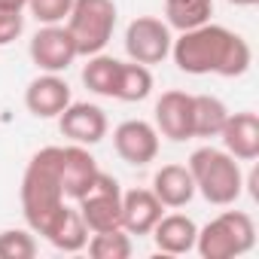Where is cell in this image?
Here are the masks:
<instances>
[{"label": "cell", "mask_w": 259, "mask_h": 259, "mask_svg": "<svg viewBox=\"0 0 259 259\" xmlns=\"http://www.w3.org/2000/svg\"><path fill=\"white\" fill-rule=\"evenodd\" d=\"M171 55L183 73H192V76L217 73L226 79L244 76L253 61V52L241 34H232L229 28L210 25V22L192 31H180V37L171 43Z\"/></svg>", "instance_id": "1"}, {"label": "cell", "mask_w": 259, "mask_h": 259, "mask_svg": "<svg viewBox=\"0 0 259 259\" xmlns=\"http://www.w3.org/2000/svg\"><path fill=\"white\" fill-rule=\"evenodd\" d=\"M64 189H61V147L40 150L22 177V210L31 232L46 235L49 226L64 210Z\"/></svg>", "instance_id": "2"}, {"label": "cell", "mask_w": 259, "mask_h": 259, "mask_svg": "<svg viewBox=\"0 0 259 259\" xmlns=\"http://www.w3.org/2000/svg\"><path fill=\"white\" fill-rule=\"evenodd\" d=\"M189 174L195 183V192H201V198L207 204L226 207L235 204L244 192V174L235 156H229L226 150H213V147H201L189 156Z\"/></svg>", "instance_id": "3"}, {"label": "cell", "mask_w": 259, "mask_h": 259, "mask_svg": "<svg viewBox=\"0 0 259 259\" xmlns=\"http://www.w3.org/2000/svg\"><path fill=\"white\" fill-rule=\"evenodd\" d=\"M253 244H256V226H253L250 213H244V210L220 213L195 238V247L204 259H235V256L250 253Z\"/></svg>", "instance_id": "4"}, {"label": "cell", "mask_w": 259, "mask_h": 259, "mask_svg": "<svg viewBox=\"0 0 259 259\" xmlns=\"http://www.w3.org/2000/svg\"><path fill=\"white\" fill-rule=\"evenodd\" d=\"M116 28V4L113 0H73L67 31L73 37L76 55H98L113 40Z\"/></svg>", "instance_id": "5"}, {"label": "cell", "mask_w": 259, "mask_h": 259, "mask_svg": "<svg viewBox=\"0 0 259 259\" xmlns=\"http://www.w3.org/2000/svg\"><path fill=\"white\" fill-rule=\"evenodd\" d=\"M79 217L89 232H113L122 229V189L116 177L98 171L89 192L79 198Z\"/></svg>", "instance_id": "6"}, {"label": "cell", "mask_w": 259, "mask_h": 259, "mask_svg": "<svg viewBox=\"0 0 259 259\" xmlns=\"http://www.w3.org/2000/svg\"><path fill=\"white\" fill-rule=\"evenodd\" d=\"M171 28L162 19L138 16L125 31V52L138 64H162L171 55Z\"/></svg>", "instance_id": "7"}, {"label": "cell", "mask_w": 259, "mask_h": 259, "mask_svg": "<svg viewBox=\"0 0 259 259\" xmlns=\"http://www.w3.org/2000/svg\"><path fill=\"white\" fill-rule=\"evenodd\" d=\"M76 55V46H73V37L67 28L61 25H43L34 37H31V61L46 70V73H61L73 64Z\"/></svg>", "instance_id": "8"}, {"label": "cell", "mask_w": 259, "mask_h": 259, "mask_svg": "<svg viewBox=\"0 0 259 259\" xmlns=\"http://www.w3.org/2000/svg\"><path fill=\"white\" fill-rule=\"evenodd\" d=\"M113 147L116 156L128 165H150L159 156V132L144 122V119H128L122 125H116L113 132Z\"/></svg>", "instance_id": "9"}, {"label": "cell", "mask_w": 259, "mask_h": 259, "mask_svg": "<svg viewBox=\"0 0 259 259\" xmlns=\"http://www.w3.org/2000/svg\"><path fill=\"white\" fill-rule=\"evenodd\" d=\"M58 128L73 144L92 147L107 138V116L98 104H67L58 113Z\"/></svg>", "instance_id": "10"}, {"label": "cell", "mask_w": 259, "mask_h": 259, "mask_svg": "<svg viewBox=\"0 0 259 259\" xmlns=\"http://www.w3.org/2000/svg\"><path fill=\"white\" fill-rule=\"evenodd\" d=\"M156 132L174 144L192 138V95L171 89L156 101Z\"/></svg>", "instance_id": "11"}, {"label": "cell", "mask_w": 259, "mask_h": 259, "mask_svg": "<svg viewBox=\"0 0 259 259\" xmlns=\"http://www.w3.org/2000/svg\"><path fill=\"white\" fill-rule=\"evenodd\" d=\"M220 138L229 156H235L238 162H253L259 156V116L250 110L229 113Z\"/></svg>", "instance_id": "12"}, {"label": "cell", "mask_w": 259, "mask_h": 259, "mask_svg": "<svg viewBox=\"0 0 259 259\" xmlns=\"http://www.w3.org/2000/svg\"><path fill=\"white\" fill-rule=\"evenodd\" d=\"M95 174H98V162L82 144L61 147V189H64V198L79 201L89 192Z\"/></svg>", "instance_id": "13"}, {"label": "cell", "mask_w": 259, "mask_h": 259, "mask_svg": "<svg viewBox=\"0 0 259 259\" xmlns=\"http://www.w3.org/2000/svg\"><path fill=\"white\" fill-rule=\"evenodd\" d=\"M165 204L156 198L153 189H128L122 192V229L128 235H150L153 226L162 220Z\"/></svg>", "instance_id": "14"}, {"label": "cell", "mask_w": 259, "mask_h": 259, "mask_svg": "<svg viewBox=\"0 0 259 259\" xmlns=\"http://www.w3.org/2000/svg\"><path fill=\"white\" fill-rule=\"evenodd\" d=\"M70 104V85L58 76V73H43L37 76L28 92H25V107L37 116V119H52L58 116L64 107Z\"/></svg>", "instance_id": "15"}, {"label": "cell", "mask_w": 259, "mask_h": 259, "mask_svg": "<svg viewBox=\"0 0 259 259\" xmlns=\"http://www.w3.org/2000/svg\"><path fill=\"white\" fill-rule=\"evenodd\" d=\"M150 235H153V241H156V247H159L162 253L180 256V253H189V250L195 247L198 226H195L189 217H183V213H171V217L162 213V220L153 226Z\"/></svg>", "instance_id": "16"}, {"label": "cell", "mask_w": 259, "mask_h": 259, "mask_svg": "<svg viewBox=\"0 0 259 259\" xmlns=\"http://www.w3.org/2000/svg\"><path fill=\"white\" fill-rule=\"evenodd\" d=\"M153 192L165 207H186L195 195V183L189 168L183 165H162L153 177Z\"/></svg>", "instance_id": "17"}, {"label": "cell", "mask_w": 259, "mask_h": 259, "mask_svg": "<svg viewBox=\"0 0 259 259\" xmlns=\"http://www.w3.org/2000/svg\"><path fill=\"white\" fill-rule=\"evenodd\" d=\"M43 238H46L55 250L76 253V250H82V247H85V241H89V226L82 223L79 210L64 207V210H61V217L49 226V232H46Z\"/></svg>", "instance_id": "18"}, {"label": "cell", "mask_w": 259, "mask_h": 259, "mask_svg": "<svg viewBox=\"0 0 259 259\" xmlns=\"http://www.w3.org/2000/svg\"><path fill=\"white\" fill-rule=\"evenodd\" d=\"M229 110L213 95H192V138H220Z\"/></svg>", "instance_id": "19"}, {"label": "cell", "mask_w": 259, "mask_h": 259, "mask_svg": "<svg viewBox=\"0 0 259 259\" xmlns=\"http://www.w3.org/2000/svg\"><path fill=\"white\" fill-rule=\"evenodd\" d=\"M150 92H153V73L147 64H138V61L119 64V79H116V92H113L116 101L138 104V101L150 98Z\"/></svg>", "instance_id": "20"}, {"label": "cell", "mask_w": 259, "mask_h": 259, "mask_svg": "<svg viewBox=\"0 0 259 259\" xmlns=\"http://www.w3.org/2000/svg\"><path fill=\"white\" fill-rule=\"evenodd\" d=\"M165 16L168 28L177 31H192L213 16V0H165Z\"/></svg>", "instance_id": "21"}, {"label": "cell", "mask_w": 259, "mask_h": 259, "mask_svg": "<svg viewBox=\"0 0 259 259\" xmlns=\"http://www.w3.org/2000/svg\"><path fill=\"white\" fill-rule=\"evenodd\" d=\"M119 64L122 61H116V58H110V55H89V64L82 67V82H85V89L89 92H95V95H104V98H113V92H116V79H119Z\"/></svg>", "instance_id": "22"}, {"label": "cell", "mask_w": 259, "mask_h": 259, "mask_svg": "<svg viewBox=\"0 0 259 259\" xmlns=\"http://www.w3.org/2000/svg\"><path fill=\"white\" fill-rule=\"evenodd\" d=\"M89 244V253L95 259H128L132 256V238H128L125 229H113V232H95Z\"/></svg>", "instance_id": "23"}, {"label": "cell", "mask_w": 259, "mask_h": 259, "mask_svg": "<svg viewBox=\"0 0 259 259\" xmlns=\"http://www.w3.org/2000/svg\"><path fill=\"white\" fill-rule=\"evenodd\" d=\"M37 241L25 229H7L0 232V259H34Z\"/></svg>", "instance_id": "24"}, {"label": "cell", "mask_w": 259, "mask_h": 259, "mask_svg": "<svg viewBox=\"0 0 259 259\" xmlns=\"http://www.w3.org/2000/svg\"><path fill=\"white\" fill-rule=\"evenodd\" d=\"M73 0H28V10L40 25H58L70 16Z\"/></svg>", "instance_id": "25"}, {"label": "cell", "mask_w": 259, "mask_h": 259, "mask_svg": "<svg viewBox=\"0 0 259 259\" xmlns=\"http://www.w3.org/2000/svg\"><path fill=\"white\" fill-rule=\"evenodd\" d=\"M22 31H25V16H22V10L0 7V46H10Z\"/></svg>", "instance_id": "26"}, {"label": "cell", "mask_w": 259, "mask_h": 259, "mask_svg": "<svg viewBox=\"0 0 259 259\" xmlns=\"http://www.w3.org/2000/svg\"><path fill=\"white\" fill-rule=\"evenodd\" d=\"M0 7H10V10H25L28 0H0Z\"/></svg>", "instance_id": "27"}, {"label": "cell", "mask_w": 259, "mask_h": 259, "mask_svg": "<svg viewBox=\"0 0 259 259\" xmlns=\"http://www.w3.org/2000/svg\"><path fill=\"white\" fill-rule=\"evenodd\" d=\"M229 4H232V7H256L259 0H229Z\"/></svg>", "instance_id": "28"}]
</instances>
